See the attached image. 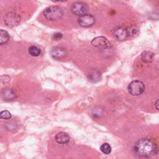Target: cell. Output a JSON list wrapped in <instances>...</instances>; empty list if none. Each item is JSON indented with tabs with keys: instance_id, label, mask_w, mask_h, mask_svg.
<instances>
[{
	"instance_id": "cell-11",
	"label": "cell",
	"mask_w": 159,
	"mask_h": 159,
	"mask_svg": "<svg viewBox=\"0 0 159 159\" xmlns=\"http://www.w3.org/2000/svg\"><path fill=\"white\" fill-rule=\"evenodd\" d=\"M155 55L150 51L145 50L141 53V59L144 63H150L154 60Z\"/></svg>"
},
{
	"instance_id": "cell-6",
	"label": "cell",
	"mask_w": 159,
	"mask_h": 159,
	"mask_svg": "<svg viewBox=\"0 0 159 159\" xmlns=\"http://www.w3.org/2000/svg\"><path fill=\"white\" fill-rule=\"evenodd\" d=\"M91 43L94 47L102 49L110 48L111 47L109 41L103 36H99L94 38Z\"/></svg>"
},
{
	"instance_id": "cell-3",
	"label": "cell",
	"mask_w": 159,
	"mask_h": 159,
	"mask_svg": "<svg viewBox=\"0 0 159 159\" xmlns=\"http://www.w3.org/2000/svg\"><path fill=\"white\" fill-rule=\"evenodd\" d=\"M144 90L145 85L139 80L133 81L128 86L129 93L132 96H139L142 94Z\"/></svg>"
},
{
	"instance_id": "cell-5",
	"label": "cell",
	"mask_w": 159,
	"mask_h": 159,
	"mask_svg": "<svg viewBox=\"0 0 159 159\" xmlns=\"http://www.w3.org/2000/svg\"><path fill=\"white\" fill-rule=\"evenodd\" d=\"M88 11V5L82 2H75L71 7V12L76 16H81L83 14H85Z\"/></svg>"
},
{
	"instance_id": "cell-13",
	"label": "cell",
	"mask_w": 159,
	"mask_h": 159,
	"mask_svg": "<svg viewBox=\"0 0 159 159\" xmlns=\"http://www.w3.org/2000/svg\"><path fill=\"white\" fill-rule=\"evenodd\" d=\"M9 40L8 33L2 29L0 30V44L3 45L7 43Z\"/></svg>"
},
{
	"instance_id": "cell-2",
	"label": "cell",
	"mask_w": 159,
	"mask_h": 159,
	"mask_svg": "<svg viewBox=\"0 0 159 159\" xmlns=\"http://www.w3.org/2000/svg\"><path fill=\"white\" fill-rule=\"evenodd\" d=\"M63 11L59 6H50L44 9L43 14L49 20L54 21L61 19L63 16Z\"/></svg>"
},
{
	"instance_id": "cell-19",
	"label": "cell",
	"mask_w": 159,
	"mask_h": 159,
	"mask_svg": "<svg viewBox=\"0 0 159 159\" xmlns=\"http://www.w3.org/2000/svg\"><path fill=\"white\" fill-rule=\"evenodd\" d=\"M62 37V34L61 33H55L54 35H53V39L54 40H60L61 39Z\"/></svg>"
},
{
	"instance_id": "cell-9",
	"label": "cell",
	"mask_w": 159,
	"mask_h": 159,
	"mask_svg": "<svg viewBox=\"0 0 159 159\" xmlns=\"http://www.w3.org/2000/svg\"><path fill=\"white\" fill-rule=\"evenodd\" d=\"M51 55L55 59H61L66 55V51L61 47H55L50 52Z\"/></svg>"
},
{
	"instance_id": "cell-7",
	"label": "cell",
	"mask_w": 159,
	"mask_h": 159,
	"mask_svg": "<svg viewBox=\"0 0 159 159\" xmlns=\"http://www.w3.org/2000/svg\"><path fill=\"white\" fill-rule=\"evenodd\" d=\"M78 24L83 27H89L95 23V18L91 14H83L78 19Z\"/></svg>"
},
{
	"instance_id": "cell-15",
	"label": "cell",
	"mask_w": 159,
	"mask_h": 159,
	"mask_svg": "<svg viewBox=\"0 0 159 159\" xmlns=\"http://www.w3.org/2000/svg\"><path fill=\"white\" fill-rule=\"evenodd\" d=\"M100 150L103 153L107 155L109 154L111 152V147L109 143H104L101 145Z\"/></svg>"
},
{
	"instance_id": "cell-17",
	"label": "cell",
	"mask_w": 159,
	"mask_h": 159,
	"mask_svg": "<svg viewBox=\"0 0 159 159\" xmlns=\"http://www.w3.org/2000/svg\"><path fill=\"white\" fill-rule=\"evenodd\" d=\"M0 117L1 119H9L11 117V114L10 112H9L7 110H4L1 112L0 113Z\"/></svg>"
},
{
	"instance_id": "cell-16",
	"label": "cell",
	"mask_w": 159,
	"mask_h": 159,
	"mask_svg": "<svg viewBox=\"0 0 159 159\" xmlns=\"http://www.w3.org/2000/svg\"><path fill=\"white\" fill-rule=\"evenodd\" d=\"M100 77V73L98 71H93L89 75V78L91 81H95L96 80H98Z\"/></svg>"
},
{
	"instance_id": "cell-10",
	"label": "cell",
	"mask_w": 159,
	"mask_h": 159,
	"mask_svg": "<svg viewBox=\"0 0 159 159\" xmlns=\"http://www.w3.org/2000/svg\"><path fill=\"white\" fill-rule=\"evenodd\" d=\"M55 140L58 143L65 144L70 141V136L65 132H60L55 135Z\"/></svg>"
},
{
	"instance_id": "cell-8",
	"label": "cell",
	"mask_w": 159,
	"mask_h": 159,
	"mask_svg": "<svg viewBox=\"0 0 159 159\" xmlns=\"http://www.w3.org/2000/svg\"><path fill=\"white\" fill-rule=\"evenodd\" d=\"M129 30L124 27H119L114 30V35L115 38L119 41L126 40L129 36Z\"/></svg>"
},
{
	"instance_id": "cell-14",
	"label": "cell",
	"mask_w": 159,
	"mask_h": 159,
	"mask_svg": "<svg viewBox=\"0 0 159 159\" xmlns=\"http://www.w3.org/2000/svg\"><path fill=\"white\" fill-rule=\"evenodd\" d=\"M29 53L31 56L33 57H37L40 53V48L36 46H31L29 48Z\"/></svg>"
},
{
	"instance_id": "cell-4",
	"label": "cell",
	"mask_w": 159,
	"mask_h": 159,
	"mask_svg": "<svg viewBox=\"0 0 159 159\" xmlns=\"http://www.w3.org/2000/svg\"><path fill=\"white\" fill-rule=\"evenodd\" d=\"M4 20L5 24L7 27H13L19 24L20 22V17L16 12H9L5 15Z\"/></svg>"
},
{
	"instance_id": "cell-18",
	"label": "cell",
	"mask_w": 159,
	"mask_h": 159,
	"mask_svg": "<svg viewBox=\"0 0 159 159\" xmlns=\"http://www.w3.org/2000/svg\"><path fill=\"white\" fill-rule=\"evenodd\" d=\"M6 127L8 130H14L17 128V124L14 122H9L6 124Z\"/></svg>"
},
{
	"instance_id": "cell-21",
	"label": "cell",
	"mask_w": 159,
	"mask_h": 159,
	"mask_svg": "<svg viewBox=\"0 0 159 159\" xmlns=\"http://www.w3.org/2000/svg\"><path fill=\"white\" fill-rule=\"evenodd\" d=\"M51 1L53 2H64L67 0H51Z\"/></svg>"
},
{
	"instance_id": "cell-1",
	"label": "cell",
	"mask_w": 159,
	"mask_h": 159,
	"mask_svg": "<svg viewBox=\"0 0 159 159\" xmlns=\"http://www.w3.org/2000/svg\"><path fill=\"white\" fill-rule=\"evenodd\" d=\"M134 152L139 157L148 158L157 152V147L150 139H143L137 141L134 146Z\"/></svg>"
},
{
	"instance_id": "cell-12",
	"label": "cell",
	"mask_w": 159,
	"mask_h": 159,
	"mask_svg": "<svg viewBox=\"0 0 159 159\" xmlns=\"http://www.w3.org/2000/svg\"><path fill=\"white\" fill-rule=\"evenodd\" d=\"M2 96L6 100H11L15 98L16 93L11 89H4L2 91Z\"/></svg>"
},
{
	"instance_id": "cell-20",
	"label": "cell",
	"mask_w": 159,
	"mask_h": 159,
	"mask_svg": "<svg viewBox=\"0 0 159 159\" xmlns=\"http://www.w3.org/2000/svg\"><path fill=\"white\" fill-rule=\"evenodd\" d=\"M155 107L157 110L159 111V99H158L155 102Z\"/></svg>"
}]
</instances>
